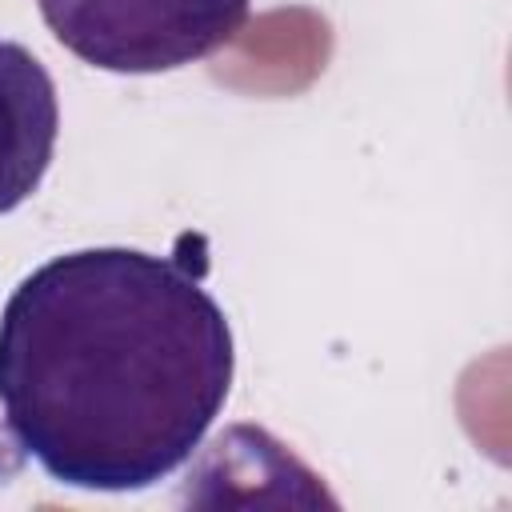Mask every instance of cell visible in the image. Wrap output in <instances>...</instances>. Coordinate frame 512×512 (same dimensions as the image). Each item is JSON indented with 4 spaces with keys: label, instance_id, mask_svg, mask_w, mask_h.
I'll return each mask as SVG.
<instances>
[{
    "label": "cell",
    "instance_id": "obj_2",
    "mask_svg": "<svg viewBox=\"0 0 512 512\" xmlns=\"http://www.w3.org/2000/svg\"><path fill=\"white\" fill-rule=\"evenodd\" d=\"M252 0H36L48 32L104 72H172L224 48Z\"/></svg>",
    "mask_w": 512,
    "mask_h": 512
},
{
    "label": "cell",
    "instance_id": "obj_3",
    "mask_svg": "<svg viewBox=\"0 0 512 512\" xmlns=\"http://www.w3.org/2000/svg\"><path fill=\"white\" fill-rule=\"evenodd\" d=\"M60 136L48 68L16 40H0V212L20 208L44 180Z\"/></svg>",
    "mask_w": 512,
    "mask_h": 512
},
{
    "label": "cell",
    "instance_id": "obj_1",
    "mask_svg": "<svg viewBox=\"0 0 512 512\" xmlns=\"http://www.w3.org/2000/svg\"><path fill=\"white\" fill-rule=\"evenodd\" d=\"M232 328L188 264L80 248L32 268L0 312V412L84 492H140L204 440L232 388Z\"/></svg>",
    "mask_w": 512,
    "mask_h": 512
}]
</instances>
